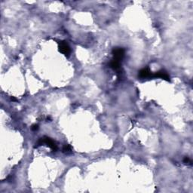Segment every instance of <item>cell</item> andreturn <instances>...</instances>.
<instances>
[{
    "instance_id": "obj_1",
    "label": "cell",
    "mask_w": 193,
    "mask_h": 193,
    "mask_svg": "<svg viewBox=\"0 0 193 193\" xmlns=\"http://www.w3.org/2000/svg\"><path fill=\"white\" fill-rule=\"evenodd\" d=\"M43 144H46L49 148L51 149L53 151H57L58 150V146H57L56 142L53 140L51 138L48 137H43L42 138H40L39 141L36 143L35 147H38L39 146H42Z\"/></svg>"
},
{
    "instance_id": "obj_2",
    "label": "cell",
    "mask_w": 193,
    "mask_h": 193,
    "mask_svg": "<svg viewBox=\"0 0 193 193\" xmlns=\"http://www.w3.org/2000/svg\"><path fill=\"white\" fill-rule=\"evenodd\" d=\"M125 51L122 48H114L112 49V54H113V60L121 62L124 58Z\"/></svg>"
},
{
    "instance_id": "obj_7",
    "label": "cell",
    "mask_w": 193,
    "mask_h": 193,
    "mask_svg": "<svg viewBox=\"0 0 193 193\" xmlns=\"http://www.w3.org/2000/svg\"><path fill=\"white\" fill-rule=\"evenodd\" d=\"M63 152H71L72 149H71V147L69 145L66 144L65 146H64V147H63Z\"/></svg>"
},
{
    "instance_id": "obj_9",
    "label": "cell",
    "mask_w": 193,
    "mask_h": 193,
    "mask_svg": "<svg viewBox=\"0 0 193 193\" xmlns=\"http://www.w3.org/2000/svg\"><path fill=\"white\" fill-rule=\"evenodd\" d=\"M31 129L33 131H37L39 129V125H33V126H32V128H31Z\"/></svg>"
},
{
    "instance_id": "obj_4",
    "label": "cell",
    "mask_w": 193,
    "mask_h": 193,
    "mask_svg": "<svg viewBox=\"0 0 193 193\" xmlns=\"http://www.w3.org/2000/svg\"><path fill=\"white\" fill-rule=\"evenodd\" d=\"M152 78H159V79H164L165 81H170V76L168 75V72L164 69H161L155 73H152Z\"/></svg>"
},
{
    "instance_id": "obj_10",
    "label": "cell",
    "mask_w": 193,
    "mask_h": 193,
    "mask_svg": "<svg viewBox=\"0 0 193 193\" xmlns=\"http://www.w3.org/2000/svg\"><path fill=\"white\" fill-rule=\"evenodd\" d=\"M11 100H13V101H16V99H15V98H11Z\"/></svg>"
},
{
    "instance_id": "obj_5",
    "label": "cell",
    "mask_w": 193,
    "mask_h": 193,
    "mask_svg": "<svg viewBox=\"0 0 193 193\" xmlns=\"http://www.w3.org/2000/svg\"><path fill=\"white\" fill-rule=\"evenodd\" d=\"M139 77L140 79H149L152 78V72L149 70V68H143L139 72Z\"/></svg>"
},
{
    "instance_id": "obj_8",
    "label": "cell",
    "mask_w": 193,
    "mask_h": 193,
    "mask_svg": "<svg viewBox=\"0 0 193 193\" xmlns=\"http://www.w3.org/2000/svg\"><path fill=\"white\" fill-rule=\"evenodd\" d=\"M183 163L187 164H192V161L188 157H186L184 159H183Z\"/></svg>"
},
{
    "instance_id": "obj_6",
    "label": "cell",
    "mask_w": 193,
    "mask_h": 193,
    "mask_svg": "<svg viewBox=\"0 0 193 193\" xmlns=\"http://www.w3.org/2000/svg\"><path fill=\"white\" fill-rule=\"evenodd\" d=\"M109 65L110 67L113 69L114 70L119 71L120 70V67H121V62H119L117 60H115L112 59V61L110 62Z\"/></svg>"
},
{
    "instance_id": "obj_3",
    "label": "cell",
    "mask_w": 193,
    "mask_h": 193,
    "mask_svg": "<svg viewBox=\"0 0 193 193\" xmlns=\"http://www.w3.org/2000/svg\"><path fill=\"white\" fill-rule=\"evenodd\" d=\"M59 51L65 56H69L70 54V48L68 44L64 41L59 42Z\"/></svg>"
}]
</instances>
